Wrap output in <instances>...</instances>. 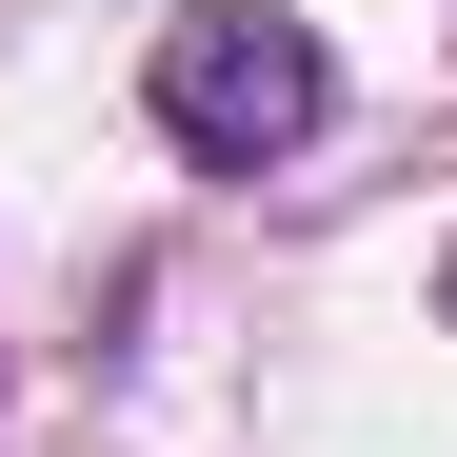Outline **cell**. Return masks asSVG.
<instances>
[{"mask_svg": "<svg viewBox=\"0 0 457 457\" xmlns=\"http://www.w3.org/2000/svg\"><path fill=\"white\" fill-rule=\"evenodd\" d=\"M437 298H457V278H437Z\"/></svg>", "mask_w": 457, "mask_h": 457, "instance_id": "7a4b0ae2", "label": "cell"}, {"mask_svg": "<svg viewBox=\"0 0 457 457\" xmlns=\"http://www.w3.org/2000/svg\"><path fill=\"white\" fill-rule=\"evenodd\" d=\"M319 40L278 21V0H199V21H160V139L179 160H298L319 139Z\"/></svg>", "mask_w": 457, "mask_h": 457, "instance_id": "6da1fadb", "label": "cell"}]
</instances>
